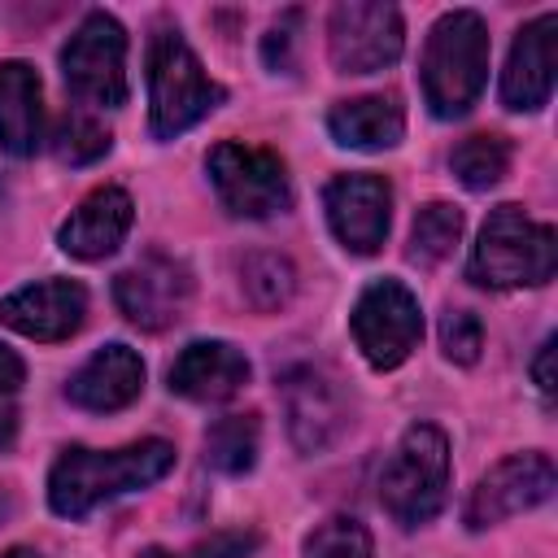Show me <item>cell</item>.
Here are the masks:
<instances>
[{
  "mask_svg": "<svg viewBox=\"0 0 558 558\" xmlns=\"http://www.w3.org/2000/svg\"><path fill=\"white\" fill-rule=\"evenodd\" d=\"M174 466V445L170 440H135L126 449H87L70 445L48 471V506L61 519H83L96 506L157 484Z\"/></svg>",
  "mask_w": 558,
  "mask_h": 558,
  "instance_id": "obj_1",
  "label": "cell"
},
{
  "mask_svg": "<svg viewBox=\"0 0 558 558\" xmlns=\"http://www.w3.org/2000/svg\"><path fill=\"white\" fill-rule=\"evenodd\" d=\"M488 26L475 9H449L436 17L423 44L418 78L432 118H462L488 83Z\"/></svg>",
  "mask_w": 558,
  "mask_h": 558,
  "instance_id": "obj_2",
  "label": "cell"
},
{
  "mask_svg": "<svg viewBox=\"0 0 558 558\" xmlns=\"http://www.w3.org/2000/svg\"><path fill=\"white\" fill-rule=\"evenodd\" d=\"M558 266V235L549 222H532L519 205H497L466 262V279L493 292L510 288H541L554 279Z\"/></svg>",
  "mask_w": 558,
  "mask_h": 558,
  "instance_id": "obj_3",
  "label": "cell"
},
{
  "mask_svg": "<svg viewBox=\"0 0 558 558\" xmlns=\"http://www.w3.org/2000/svg\"><path fill=\"white\" fill-rule=\"evenodd\" d=\"M222 87L205 74L187 39L166 26L148 44V131L157 140H174L222 105Z\"/></svg>",
  "mask_w": 558,
  "mask_h": 558,
  "instance_id": "obj_4",
  "label": "cell"
},
{
  "mask_svg": "<svg viewBox=\"0 0 558 558\" xmlns=\"http://www.w3.org/2000/svg\"><path fill=\"white\" fill-rule=\"evenodd\" d=\"M379 501L401 527L432 523L449 501V440L432 423L405 427L379 475Z\"/></svg>",
  "mask_w": 558,
  "mask_h": 558,
  "instance_id": "obj_5",
  "label": "cell"
},
{
  "mask_svg": "<svg viewBox=\"0 0 558 558\" xmlns=\"http://www.w3.org/2000/svg\"><path fill=\"white\" fill-rule=\"evenodd\" d=\"M61 74L78 105L118 109L126 100V31L113 13L92 9L61 48Z\"/></svg>",
  "mask_w": 558,
  "mask_h": 558,
  "instance_id": "obj_6",
  "label": "cell"
},
{
  "mask_svg": "<svg viewBox=\"0 0 558 558\" xmlns=\"http://www.w3.org/2000/svg\"><path fill=\"white\" fill-rule=\"evenodd\" d=\"M205 170H209V183H214L222 209L235 218H270V214L292 209L288 166L270 148L222 140L209 148Z\"/></svg>",
  "mask_w": 558,
  "mask_h": 558,
  "instance_id": "obj_7",
  "label": "cell"
},
{
  "mask_svg": "<svg viewBox=\"0 0 558 558\" xmlns=\"http://www.w3.org/2000/svg\"><path fill=\"white\" fill-rule=\"evenodd\" d=\"M349 331L375 371H397L423 340L418 296L401 279H371L353 301Z\"/></svg>",
  "mask_w": 558,
  "mask_h": 558,
  "instance_id": "obj_8",
  "label": "cell"
},
{
  "mask_svg": "<svg viewBox=\"0 0 558 558\" xmlns=\"http://www.w3.org/2000/svg\"><path fill=\"white\" fill-rule=\"evenodd\" d=\"M554 488H558V471H554L549 453H541V449L510 453L493 471L480 475V484L466 497L462 519L471 532H484V527H497L501 519H514L523 510L545 506L554 497Z\"/></svg>",
  "mask_w": 558,
  "mask_h": 558,
  "instance_id": "obj_9",
  "label": "cell"
},
{
  "mask_svg": "<svg viewBox=\"0 0 558 558\" xmlns=\"http://www.w3.org/2000/svg\"><path fill=\"white\" fill-rule=\"evenodd\" d=\"M405 48V26L392 4L344 0L327 17V52L340 74H375L388 70Z\"/></svg>",
  "mask_w": 558,
  "mask_h": 558,
  "instance_id": "obj_10",
  "label": "cell"
},
{
  "mask_svg": "<svg viewBox=\"0 0 558 558\" xmlns=\"http://www.w3.org/2000/svg\"><path fill=\"white\" fill-rule=\"evenodd\" d=\"M192 288V270L179 257L148 253L113 279V301L140 331H166L187 314Z\"/></svg>",
  "mask_w": 558,
  "mask_h": 558,
  "instance_id": "obj_11",
  "label": "cell"
},
{
  "mask_svg": "<svg viewBox=\"0 0 558 558\" xmlns=\"http://www.w3.org/2000/svg\"><path fill=\"white\" fill-rule=\"evenodd\" d=\"M323 209L331 222V235L357 253L371 257L379 253V244L388 240V222H392V187L384 174L371 170H353V174H336L323 187Z\"/></svg>",
  "mask_w": 558,
  "mask_h": 558,
  "instance_id": "obj_12",
  "label": "cell"
},
{
  "mask_svg": "<svg viewBox=\"0 0 558 558\" xmlns=\"http://www.w3.org/2000/svg\"><path fill=\"white\" fill-rule=\"evenodd\" d=\"M554 52H558V13H541L514 35L501 70V105L510 113H536L549 105L554 61H558Z\"/></svg>",
  "mask_w": 558,
  "mask_h": 558,
  "instance_id": "obj_13",
  "label": "cell"
},
{
  "mask_svg": "<svg viewBox=\"0 0 558 558\" xmlns=\"http://www.w3.org/2000/svg\"><path fill=\"white\" fill-rule=\"evenodd\" d=\"M87 318V292L74 279H39L0 296V323L31 340H70Z\"/></svg>",
  "mask_w": 558,
  "mask_h": 558,
  "instance_id": "obj_14",
  "label": "cell"
},
{
  "mask_svg": "<svg viewBox=\"0 0 558 558\" xmlns=\"http://www.w3.org/2000/svg\"><path fill=\"white\" fill-rule=\"evenodd\" d=\"M279 388H283L292 445L301 453H323L327 445H336V436L349 427V410H344V397L336 392V384L314 366H296L283 375Z\"/></svg>",
  "mask_w": 558,
  "mask_h": 558,
  "instance_id": "obj_15",
  "label": "cell"
},
{
  "mask_svg": "<svg viewBox=\"0 0 558 558\" xmlns=\"http://www.w3.org/2000/svg\"><path fill=\"white\" fill-rule=\"evenodd\" d=\"M131 218H135L131 196H126L122 187L105 183V187L87 192V196L78 201V209L61 222L57 244H61L70 257H78V262H100V257L118 253V244H122L126 231H131Z\"/></svg>",
  "mask_w": 558,
  "mask_h": 558,
  "instance_id": "obj_16",
  "label": "cell"
},
{
  "mask_svg": "<svg viewBox=\"0 0 558 558\" xmlns=\"http://www.w3.org/2000/svg\"><path fill=\"white\" fill-rule=\"evenodd\" d=\"M144 392V362L131 344H105L96 349L65 384L70 405L92 410V414H109L131 405Z\"/></svg>",
  "mask_w": 558,
  "mask_h": 558,
  "instance_id": "obj_17",
  "label": "cell"
},
{
  "mask_svg": "<svg viewBox=\"0 0 558 558\" xmlns=\"http://www.w3.org/2000/svg\"><path fill=\"white\" fill-rule=\"evenodd\" d=\"M248 384V357L227 340H192L170 366V392L187 401H227Z\"/></svg>",
  "mask_w": 558,
  "mask_h": 558,
  "instance_id": "obj_18",
  "label": "cell"
},
{
  "mask_svg": "<svg viewBox=\"0 0 558 558\" xmlns=\"http://www.w3.org/2000/svg\"><path fill=\"white\" fill-rule=\"evenodd\" d=\"M44 140V87L35 65L0 61V148L9 157H31Z\"/></svg>",
  "mask_w": 558,
  "mask_h": 558,
  "instance_id": "obj_19",
  "label": "cell"
},
{
  "mask_svg": "<svg viewBox=\"0 0 558 558\" xmlns=\"http://www.w3.org/2000/svg\"><path fill=\"white\" fill-rule=\"evenodd\" d=\"M327 131L336 144L344 148H362V153H379V148H392L401 144L405 135V109L401 100L388 92L379 96H353V100H340L331 105L327 113Z\"/></svg>",
  "mask_w": 558,
  "mask_h": 558,
  "instance_id": "obj_20",
  "label": "cell"
},
{
  "mask_svg": "<svg viewBox=\"0 0 558 558\" xmlns=\"http://www.w3.org/2000/svg\"><path fill=\"white\" fill-rule=\"evenodd\" d=\"M262 423L257 414H227L205 432V462L222 475H244L257 462Z\"/></svg>",
  "mask_w": 558,
  "mask_h": 558,
  "instance_id": "obj_21",
  "label": "cell"
},
{
  "mask_svg": "<svg viewBox=\"0 0 558 558\" xmlns=\"http://www.w3.org/2000/svg\"><path fill=\"white\" fill-rule=\"evenodd\" d=\"M449 170L462 187L471 192H488L506 179L510 170V144L501 135H466L453 153H449Z\"/></svg>",
  "mask_w": 558,
  "mask_h": 558,
  "instance_id": "obj_22",
  "label": "cell"
},
{
  "mask_svg": "<svg viewBox=\"0 0 558 558\" xmlns=\"http://www.w3.org/2000/svg\"><path fill=\"white\" fill-rule=\"evenodd\" d=\"M462 240V209L449 205V201H432L414 214V227H410V262L414 266H436L453 253V244Z\"/></svg>",
  "mask_w": 558,
  "mask_h": 558,
  "instance_id": "obj_23",
  "label": "cell"
},
{
  "mask_svg": "<svg viewBox=\"0 0 558 558\" xmlns=\"http://www.w3.org/2000/svg\"><path fill=\"white\" fill-rule=\"evenodd\" d=\"M240 288H244V296H248L253 310L275 314V310H283V305L292 301V292H296V270H292V262L279 257V253H248L244 266H240Z\"/></svg>",
  "mask_w": 558,
  "mask_h": 558,
  "instance_id": "obj_24",
  "label": "cell"
},
{
  "mask_svg": "<svg viewBox=\"0 0 558 558\" xmlns=\"http://www.w3.org/2000/svg\"><path fill=\"white\" fill-rule=\"evenodd\" d=\"M301 558H371V532L353 514H331L305 536Z\"/></svg>",
  "mask_w": 558,
  "mask_h": 558,
  "instance_id": "obj_25",
  "label": "cell"
},
{
  "mask_svg": "<svg viewBox=\"0 0 558 558\" xmlns=\"http://www.w3.org/2000/svg\"><path fill=\"white\" fill-rule=\"evenodd\" d=\"M109 144H113V135L96 118H87V113H65L57 122V131H52V153L65 166H87V161L105 157Z\"/></svg>",
  "mask_w": 558,
  "mask_h": 558,
  "instance_id": "obj_26",
  "label": "cell"
},
{
  "mask_svg": "<svg viewBox=\"0 0 558 558\" xmlns=\"http://www.w3.org/2000/svg\"><path fill=\"white\" fill-rule=\"evenodd\" d=\"M440 349H445L449 362L471 366V362L480 357V349H484V327H480V318H475L471 310H449V314L440 318Z\"/></svg>",
  "mask_w": 558,
  "mask_h": 558,
  "instance_id": "obj_27",
  "label": "cell"
},
{
  "mask_svg": "<svg viewBox=\"0 0 558 558\" xmlns=\"http://www.w3.org/2000/svg\"><path fill=\"white\" fill-rule=\"evenodd\" d=\"M296 35H301V9H288L262 39V61L275 74H292L296 70Z\"/></svg>",
  "mask_w": 558,
  "mask_h": 558,
  "instance_id": "obj_28",
  "label": "cell"
},
{
  "mask_svg": "<svg viewBox=\"0 0 558 558\" xmlns=\"http://www.w3.org/2000/svg\"><path fill=\"white\" fill-rule=\"evenodd\" d=\"M262 545L257 532H244V527H231V532H214L205 541H196L187 549V558H253V549Z\"/></svg>",
  "mask_w": 558,
  "mask_h": 558,
  "instance_id": "obj_29",
  "label": "cell"
},
{
  "mask_svg": "<svg viewBox=\"0 0 558 558\" xmlns=\"http://www.w3.org/2000/svg\"><path fill=\"white\" fill-rule=\"evenodd\" d=\"M532 379H536L541 397L549 401V397H554V336H545V344L536 349V357H532Z\"/></svg>",
  "mask_w": 558,
  "mask_h": 558,
  "instance_id": "obj_30",
  "label": "cell"
},
{
  "mask_svg": "<svg viewBox=\"0 0 558 558\" xmlns=\"http://www.w3.org/2000/svg\"><path fill=\"white\" fill-rule=\"evenodd\" d=\"M22 379H26L22 357H17L9 344H0V397H13V392L22 388Z\"/></svg>",
  "mask_w": 558,
  "mask_h": 558,
  "instance_id": "obj_31",
  "label": "cell"
},
{
  "mask_svg": "<svg viewBox=\"0 0 558 558\" xmlns=\"http://www.w3.org/2000/svg\"><path fill=\"white\" fill-rule=\"evenodd\" d=\"M17 436V410H13V397H0V449H9Z\"/></svg>",
  "mask_w": 558,
  "mask_h": 558,
  "instance_id": "obj_32",
  "label": "cell"
},
{
  "mask_svg": "<svg viewBox=\"0 0 558 558\" xmlns=\"http://www.w3.org/2000/svg\"><path fill=\"white\" fill-rule=\"evenodd\" d=\"M0 558H39V554H35V549H26V545H13V549H9V554H0Z\"/></svg>",
  "mask_w": 558,
  "mask_h": 558,
  "instance_id": "obj_33",
  "label": "cell"
},
{
  "mask_svg": "<svg viewBox=\"0 0 558 558\" xmlns=\"http://www.w3.org/2000/svg\"><path fill=\"white\" fill-rule=\"evenodd\" d=\"M140 558H174V554H166V549H157V545H148V549H140Z\"/></svg>",
  "mask_w": 558,
  "mask_h": 558,
  "instance_id": "obj_34",
  "label": "cell"
},
{
  "mask_svg": "<svg viewBox=\"0 0 558 558\" xmlns=\"http://www.w3.org/2000/svg\"><path fill=\"white\" fill-rule=\"evenodd\" d=\"M9 510H13V501H9V493H0V523L9 519Z\"/></svg>",
  "mask_w": 558,
  "mask_h": 558,
  "instance_id": "obj_35",
  "label": "cell"
}]
</instances>
